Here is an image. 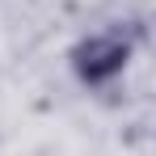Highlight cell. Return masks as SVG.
Masks as SVG:
<instances>
[{
    "mask_svg": "<svg viewBox=\"0 0 156 156\" xmlns=\"http://www.w3.org/2000/svg\"><path fill=\"white\" fill-rule=\"evenodd\" d=\"M139 47V30L135 26H105L97 34H84L76 47L68 51V63H72V76L89 89H101L110 80H118L127 72L131 55Z\"/></svg>",
    "mask_w": 156,
    "mask_h": 156,
    "instance_id": "cell-1",
    "label": "cell"
}]
</instances>
